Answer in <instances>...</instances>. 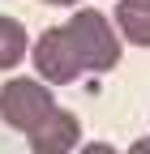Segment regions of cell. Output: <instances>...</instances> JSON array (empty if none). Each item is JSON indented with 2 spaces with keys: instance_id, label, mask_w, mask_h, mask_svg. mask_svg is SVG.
I'll return each mask as SVG.
<instances>
[{
  "instance_id": "ba28073f",
  "label": "cell",
  "mask_w": 150,
  "mask_h": 154,
  "mask_svg": "<svg viewBox=\"0 0 150 154\" xmlns=\"http://www.w3.org/2000/svg\"><path fill=\"white\" fill-rule=\"evenodd\" d=\"M129 154H150V137H137L133 146H129Z\"/></svg>"
},
{
  "instance_id": "5b68a950",
  "label": "cell",
  "mask_w": 150,
  "mask_h": 154,
  "mask_svg": "<svg viewBox=\"0 0 150 154\" xmlns=\"http://www.w3.org/2000/svg\"><path fill=\"white\" fill-rule=\"evenodd\" d=\"M111 22L129 47H150V0H116Z\"/></svg>"
},
{
  "instance_id": "277c9868",
  "label": "cell",
  "mask_w": 150,
  "mask_h": 154,
  "mask_svg": "<svg viewBox=\"0 0 150 154\" xmlns=\"http://www.w3.org/2000/svg\"><path fill=\"white\" fill-rule=\"evenodd\" d=\"M26 141H30V154H77L86 146L82 141V120L69 107H56Z\"/></svg>"
},
{
  "instance_id": "7a4b0ae2",
  "label": "cell",
  "mask_w": 150,
  "mask_h": 154,
  "mask_svg": "<svg viewBox=\"0 0 150 154\" xmlns=\"http://www.w3.org/2000/svg\"><path fill=\"white\" fill-rule=\"evenodd\" d=\"M52 111H56V94L43 77H9L0 86V120L17 133H26V137Z\"/></svg>"
},
{
  "instance_id": "6da1fadb",
  "label": "cell",
  "mask_w": 150,
  "mask_h": 154,
  "mask_svg": "<svg viewBox=\"0 0 150 154\" xmlns=\"http://www.w3.org/2000/svg\"><path fill=\"white\" fill-rule=\"evenodd\" d=\"M64 26H69L73 43H77V51H82V60H86V73H111V69L120 64L124 38H120L116 22H111L107 13L82 5V9H73V17H69Z\"/></svg>"
},
{
  "instance_id": "9c48e42d",
  "label": "cell",
  "mask_w": 150,
  "mask_h": 154,
  "mask_svg": "<svg viewBox=\"0 0 150 154\" xmlns=\"http://www.w3.org/2000/svg\"><path fill=\"white\" fill-rule=\"evenodd\" d=\"M43 5H56V9H82V0H43Z\"/></svg>"
},
{
  "instance_id": "52a82bcc",
  "label": "cell",
  "mask_w": 150,
  "mask_h": 154,
  "mask_svg": "<svg viewBox=\"0 0 150 154\" xmlns=\"http://www.w3.org/2000/svg\"><path fill=\"white\" fill-rule=\"evenodd\" d=\"M77 154H120V150L111 146V141H86V146H82Z\"/></svg>"
},
{
  "instance_id": "3957f363",
  "label": "cell",
  "mask_w": 150,
  "mask_h": 154,
  "mask_svg": "<svg viewBox=\"0 0 150 154\" xmlns=\"http://www.w3.org/2000/svg\"><path fill=\"white\" fill-rule=\"evenodd\" d=\"M30 64H34V77H43L47 86H73L86 77V60H82L77 43H73L69 26H47L34 38Z\"/></svg>"
},
{
  "instance_id": "8992f818",
  "label": "cell",
  "mask_w": 150,
  "mask_h": 154,
  "mask_svg": "<svg viewBox=\"0 0 150 154\" xmlns=\"http://www.w3.org/2000/svg\"><path fill=\"white\" fill-rule=\"evenodd\" d=\"M30 51H34V38L26 34V22H17V17L0 13V73L17 69Z\"/></svg>"
}]
</instances>
